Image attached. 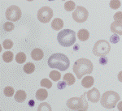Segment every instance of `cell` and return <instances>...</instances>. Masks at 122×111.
<instances>
[{"mask_svg":"<svg viewBox=\"0 0 122 111\" xmlns=\"http://www.w3.org/2000/svg\"><path fill=\"white\" fill-rule=\"evenodd\" d=\"M48 65L52 69H58L61 71H64L68 69L70 62L68 56L65 54L57 53L50 56L48 58Z\"/></svg>","mask_w":122,"mask_h":111,"instance_id":"6da1fadb","label":"cell"},{"mask_svg":"<svg viewBox=\"0 0 122 111\" xmlns=\"http://www.w3.org/2000/svg\"><path fill=\"white\" fill-rule=\"evenodd\" d=\"M93 63L87 58H80L76 60L73 65V71L77 79H81L84 75H89L93 71Z\"/></svg>","mask_w":122,"mask_h":111,"instance_id":"7a4b0ae2","label":"cell"},{"mask_svg":"<svg viewBox=\"0 0 122 111\" xmlns=\"http://www.w3.org/2000/svg\"><path fill=\"white\" fill-rule=\"evenodd\" d=\"M57 41L64 47L73 46L76 42V32L71 29L61 30L57 35Z\"/></svg>","mask_w":122,"mask_h":111,"instance_id":"3957f363","label":"cell"},{"mask_svg":"<svg viewBox=\"0 0 122 111\" xmlns=\"http://www.w3.org/2000/svg\"><path fill=\"white\" fill-rule=\"evenodd\" d=\"M120 100H121V97L117 92L114 91H107L102 95L100 103L103 108L111 110V109L115 108Z\"/></svg>","mask_w":122,"mask_h":111,"instance_id":"277c9868","label":"cell"},{"mask_svg":"<svg viewBox=\"0 0 122 111\" xmlns=\"http://www.w3.org/2000/svg\"><path fill=\"white\" fill-rule=\"evenodd\" d=\"M86 92H85L81 97H72L68 99L66 105L68 108L72 110L86 111L88 110V103L86 99Z\"/></svg>","mask_w":122,"mask_h":111,"instance_id":"5b68a950","label":"cell"},{"mask_svg":"<svg viewBox=\"0 0 122 111\" xmlns=\"http://www.w3.org/2000/svg\"><path fill=\"white\" fill-rule=\"evenodd\" d=\"M111 46L106 40H99L94 44L93 48V54L95 56L103 57L109 54Z\"/></svg>","mask_w":122,"mask_h":111,"instance_id":"8992f818","label":"cell"},{"mask_svg":"<svg viewBox=\"0 0 122 111\" xmlns=\"http://www.w3.org/2000/svg\"><path fill=\"white\" fill-rule=\"evenodd\" d=\"M88 16H89V12H88L87 9H86L81 6L76 7L72 13V18L77 23H83L86 21Z\"/></svg>","mask_w":122,"mask_h":111,"instance_id":"52a82bcc","label":"cell"},{"mask_svg":"<svg viewBox=\"0 0 122 111\" xmlns=\"http://www.w3.org/2000/svg\"><path fill=\"white\" fill-rule=\"evenodd\" d=\"M37 17L40 22L43 23V24H46L53 17L52 9L49 7H42V8L38 10Z\"/></svg>","mask_w":122,"mask_h":111,"instance_id":"ba28073f","label":"cell"},{"mask_svg":"<svg viewBox=\"0 0 122 111\" xmlns=\"http://www.w3.org/2000/svg\"><path fill=\"white\" fill-rule=\"evenodd\" d=\"M6 18L9 21H17L21 17V10L15 5L10 6L6 11Z\"/></svg>","mask_w":122,"mask_h":111,"instance_id":"9c48e42d","label":"cell"},{"mask_svg":"<svg viewBox=\"0 0 122 111\" xmlns=\"http://www.w3.org/2000/svg\"><path fill=\"white\" fill-rule=\"evenodd\" d=\"M86 96H87V99L91 102L92 103H97L99 102L100 100V92L97 88H94L90 89L86 92Z\"/></svg>","mask_w":122,"mask_h":111,"instance_id":"30bf717a","label":"cell"},{"mask_svg":"<svg viewBox=\"0 0 122 111\" xmlns=\"http://www.w3.org/2000/svg\"><path fill=\"white\" fill-rule=\"evenodd\" d=\"M94 79L93 76H90V75H87L85 78H83L81 81V85L86 88H90L94 85Z\"/></svg>","mask_w":122,"mask_h":111,"instance_id":"8fae6325","label":"cell"},{"mask_svg":"<svg viewBox=\"0 0 122 111\" xmlns=\"http://www.w3.org/2000/svg\"><path fill=\"white\" fill-rule=\"evenodd\" d=\"M43 51L41 49L39 48H36L34 50H33V51L31 52V57L33 60L35 61H39V60L42 59L43 58Z\"/></svg>","mask_w":122,"mask_h":111,"instance_id":"7c38bea8","label":"cell"},{"mask_svg":"<svg viewBox=\"0 0 122 111\" xmlns=\"http://www.w3.org/2000/svg\"><path fill=\"white\" fill-rule=\"evenodd\" d=\"M47 97H48V92H47V91L46 89L40 88L37 91V92H36L37 100L40 101V102H43V101H45L47 98Z\"/></svg>","mask_w":122,"mask_h":111,"instance_id":"4fadbf2b","label":"cell"},{"mask_svg":"<svg viewBox=\"0 0 122 111\" xmlns=\"http://www.w3.org/2000/svg\"><path fill=\"white\" fill-rule=\"evenodd\" d=\"M77 37L81 42H86L90 37V32L86 29H81L77 32Z\"/></svg>","mask_w":122,"mask_h":111,"instance_id":"5bb4252c","label":"cell"},{"mask_svg":"<svg viewBox=\"0 0 122 111\" xmlns=\"http://www.w3.org/2000/svg\"><path fill=\"white\" fill-rule=\"evenodd\" d=\"M26 92L24 90H18L16 92H15V102H19V103H22L25 101L26 99Z\"/></svg>","mask_w":122,"mask_h":111,"instance_id":"9a60e30c","label":"cell"},{"mask_svg":"<svg viewBox=\"0 0 122 111\" xmlns=\"http://www.w3.org/2000/svg\"><path fill=\"white\" fill-rule=\"evenodd\" d=\"M111 31L112 32H115L116 34H120L122 35V23H117V22H113L111 24Z\"/></svg>","mask_w":122,"mask_h":111,"instance_id":"2e32d148","label":"cell"},{"mask_svg":"<svg viewBox=\"0 0 122 111\" xmlns=\"http://www.w3.org/2000/svg\"><path fill=\"white\" fill-rule=\"evenodd\" d=\"M64 27V21L60 18H56L51 22V28L54 30H61Z\"/></svg>","mask_w":122,"mask_h":111,"instance_id":"e0dca14e","label":"cell"},{"mask_svg":"<svg viewBox=\"0 0 122 111\" xmlns=\"http://www.w3.org/2000/svg\"><path fill=\"white\" fill-rule=\"evenodd\" d=\"M63 80H64L68 85L71 86V85L74 84V83H75V78H74V75H72V74L68 73V74H65V75H64V77H63Z\"/></svg>","mask_w":122,"mask_h":111,"instance_id":"ac0fdd59","label":"cell"},{"mask_svg":"<svg viewBox=\"0 0 122 111\" xmlns=\"http://www.w3.org/2000/svg\"><path fill=\"white\" fill-rule=\"evenodd\" d=\"M13 58H14V55L11 51H6L3 54V60L5 63H11L13 60Z\"/></svg>","mask_w":122,"mask_h":111,"instance_id":"d6986e66","label":"cell"},{"mask_svg":"<svg viewBox=\"0 0 122 111\" xmlns=\"http://www.w3.org/2000/svg\"><path fill=\"white\" fill-rule=\"evenodd\" d=\"M35 71V65L32 63H28L24 66V71L26 74H32Z\"/></svg>","mask_w":122,"mask_h":111,"instance_id":"ffe728a7","label":"cell"},{"mask_svg":"<svg viewBox=\"0 0 122 111\" xmlns=\"http://www.w3.org/2000/svg\"><path fill=\"white\" fill-rule=\"evenodd\" d=\"M15 61L17 63L22 64L26 61V55L24 52H20L15 55Z\"/></svg>","mask_w":122,"mask_h":111,"instance_id":"44dd1931","label":"cell"},{"mask_svg":"<svg viewBox=\"0 0 122 111\" xmlns=\"http://www.w3.org/2000/svg\"><path fill=\"white\" fill-rule=\"evenodd\" d=\"M75 7H76V3H74L73 1H68V2H66L65 4H64V9H65L67 11H74Z\"/></svg>","mask_w":122,"mask_h":111,"instance_id":"7402d4cb","label":"cell"},{"mask_svg":"<svg viewBox=\"0 0 122 111\" xmlns=\"http://www.w3.org/2000/svg\"><path fill=\"white\" fill-rule=\"evenodd\" d=\"M49 77H50L53 81H59L61 78V75L59 71H51L50 75H49Z\"/></svg>","mask_w":122,"mask_h":111,"instance_id":"603a6c76","label":"cell"},{"mask_svg":"<svg viewBox=\"0 0 122 111\" xmlns=\"http://www.w3.org/2000/svg\"><path fill=\"white\" fill-rule=\"evenodd\" d=\"M3 92H4V95H5L6 97H12L13 95H14L15 90H14V88H13L12 87L7 86V87H6L5 88H4V91H3Z\"/></svg>","mask_w":122,"mask_h":111,"instance_id":"cb8c5ba5","label":"cell"},{"mask_svg":"<svg viewBox=\"0 0 122 111\" xmlns=\"http://www.w3.org/2000/svg\"><path fill=\"white\" fill-rule=\"evenodd\" d=\"M3 28L6 31V32H11L12 30H14L15 25H14V24H12L11 22H6V23L3 24Z\"/></svg>","mask_w":122,"mask_h":111,"instance_id":"d4e9b609","label":"cell"},{"mask_svg":"<svg viewBox=\"0 0 122 111\" xmlns=\"http://www.w3.org/2000/svg\"><path fill=\"white\" fill-rule=\"evenodd\" d=\"M38 111H43V110H46V111H51V106L46 102H43L42 104L39 105L38 108Z\"/></svg>","mask_w":122,"mask_h":111,"instance_id":"484cf974","label":"cell"},{"mask_svg":"<svg viewBox=\"0 0 122 111\" xmlns=\"http://www.w3.org/2000/svg\"><path fill=\"white\" fill-rule=\"evenodd\" d=\"M41 86L42 87H44L46 88H51L52 87V83L48 79H42L41 80V83H40Z\"/></svg>","mask_w":122,"mask_h":111,"instance_id":"4316f807","label":"cell"},{"mask_svg":"<svg viewBox=\"0 0 122 111\" xmlns=\"http://www.w3.org/2000/svg\"><path fill=\"white\" fill-rule=\"evenodd\" d=\"M3 48L6 49V50H10V49H11L13 46L12 41L10 40V39H6V40L3 41Z\"/></svg>","mask_w":122,"mask_h":111,"instance_id":"83f0119b","label":"cell"},{"mask_svg":"<svg viewBox=\"0 0 122 111\" xmlns=\"http://www.w3.org/2000/svg\"><path fill=\"white\" fill-rule=\"evenodd\" d=\"M110 7L112 9H118L121 6V1H118V0H112V1L110 2Z\"/></svg>","mask_w":122,"mask_h":111,"instance_id":"f1b7e54d","label":"cell"},{"mask_svg":"<svg viewBox=\"0 0 122 111\" xmlns=\"http://www.w3.org/2000/svg\"><path fill=\"white\" fill-rule=\"evenodd\" d=\"M122 12L119 11V12L116 13L114 15V19H115V22L117 23H121V19H122Z\"/></svg>","mask_w":122,"mask_h":111,"instance_id":"f546056e","label":"cell"},{"mask_svg":"<svg viewBox=\"0 0 122 111\" xmlns=\"http://www.w3.org/2000/svg\"><path fill=\"white\" fill-rule=\"evenodd\" d=\"M120 41V37L118 36L117 34H113L112 36L110 37V42H112V43H113V44H116V43H117L118 42Z\"/></svg>","mask_w":122,"mask_h":111,"instance_id":"4dcf8cb0","label":"cell"},{"mask_svg":"<svg viewBox=\"0 0 122 111\" xmlns=\"http://www.w3.org/2000/svg\"><path fill=\"white\" fill-rule=\"evenodd\" d=\"M67 86V83L64 82V81H60V82L58 83V84H57V88H58L59 89H64Z\"/></svg>","mask_w":122,"mask_h":111,"instance_id":"1f68e13d","label":"cell"},{"mask_svg":"<svg viewBox=\"0 0 122 111\" xmlns=\"http://www.w3.org/2000/svg\"><path fill=\"white\" fill-rule=\"evenodd\" d=\"M99 63L101 65H106L107 63V58L105 57V56H103V57H100L99 58Z\"/></svg>","mask_w":122,"mask_h":111,"instance_id":"d6a6232c","label":"cell"},{"mask_svg":"<svg viewBox=\"0 0 122 111\" xmlns=\"http://www.w3.org/2000/svg\"><path fill=\"white\" fill-rule=\"evenodd\" d=\"M34 104H35V102H34V101H33V100H30L29 102V106H30V107H33V106H34Z\"/></svg>","mask_w":122,"mask_h":111,"instance_id":"836d02e7","label":"cell"},{"mask_svg":"<svg viewBox=\"0 0 122 111\" xmlns=\"http://www.w3.org/2000/svg\"><path fill=\"white\" fill-rule=\"evenodd\" d=\"M78 47H79V46H78V45H76L75 48H74V50H78Z\"/></svg>","mask_w":122,"mask_h":111,"instance_id":"e575fe53","label":"cell"}]
</instances>
